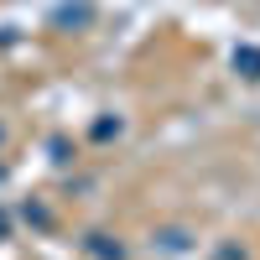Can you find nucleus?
Returning a JSON list of instances; mask_svg holds the SVG:
<instances>
[{"label": "nucleus", "mask_w": 260, "mask_h": 260, "mask_svg": "<svg viewBox=\"0 0 260 260\" xmlns=\"http://www.w3.org/2000/svg\"><path fill=\"white\" fill-rule=\"evenodd\" d=\"M187 245H192V240H187L182 229H161V234H156V250H167V255H177V250H187Z\"/></svg>", "instance_id": "nucleus-1"}, {"label": "nucleus", "mask_w": 260, "mask_h": 260, "mask_svg": "<svg viewBox=\"0 0 260 260\" xmlns=\"http://www.w3.org/2000/svg\"><path fill=\"white\" fill-rule=\"evenodd\" d=\"M89 250H94L99 260H120V255H125L120 245H104V234H94V240H89Z\"/></svg>", "instance_id": "nucleus-2"}, {"label": "nucleus", "mask_w": 260, "mask_h": 260, "mask_svg": "<svg viewBox=\"0 0 260 260\" xmlns=\"http://www.w3.org/2000/svg\"><path fill=\"white\" fill-rule=\"evenodd\" d=\"M234 62H240V68H250V78H260V52H255V47L234 52Z\"/></svg>", "instance_id": "nucleus-3"}]
</instances>
